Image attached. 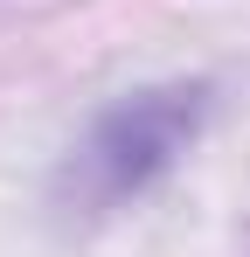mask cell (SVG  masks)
<instances>
[{
    "instance_id": "6da1fadb",
    "label": "cell",
    "mask_w": 250,
    "mask_h": 257,
    "mask_svg": "<svg viewBox=\"0 0 250 257\" xmlns=\"http://www.w3.org/2000/svg\"><path fill=\"white\" fill-rule=\"evenodd\" d=\"M195 125H202V90H195V84L139 90V97L111 104V111L90 125V139L77 146V160H70L77 202L111 209V202H125V195L153 188V181L188 153Z\"/></svg>"
}]
</instances>
